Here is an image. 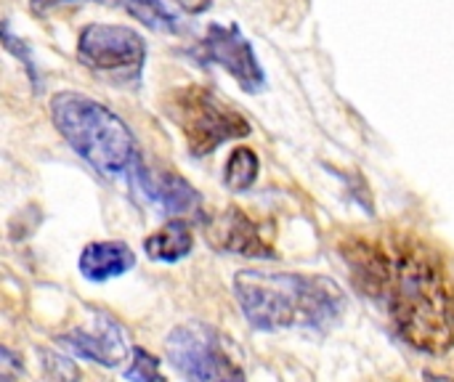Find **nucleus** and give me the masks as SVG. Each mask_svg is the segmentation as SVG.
I'll return each instance as SVG.
<instances>
[{
    "mask_svg": "<svg viewBox=\"0 0 454 382\" xmlns=\"http://www.w3.org/2000/svg\"><path fill=\"white\" fill-rule=\"evenodd\" d=\"M356 258L364 279L386 292L402 338L426 354H447L454 343V295L439 261L423 247H402L394 258L372 247Z\"/></svg>",
    "mask_w": 454,
    "mask_h": 382,
    "instance_id": "1",
    "label": "nucleus"
},
{
    "mask_svg": "<svg viewBox=\"0 0 454 382\" xmlns=\"http://www.w3.org/2000/svg\"><path fill=\"white\" fill-rule=\"evenodd\" d=\"M234 295L258 330H327L343 314V290L327 277L239 271Z\"/></svg>",
    "mask_w": 454,
    "mask_h": 382,
    "instance_id": "2",
    "label": "nucleus"
},
{
    "mask_svg": "<svg viewBox=\"0 0 454 382\" xmlns=\"http://www.w3.org/2000/svg\"><path fill=\"white\" fill-rule=\"evenodd\" d=\"M51 120L74 154L82 157L98 175L117 178L133 170L138 160L133 133L96 98L74 90L56 93L51 98Z\"/></svg>",
    "mask_w": 454,
    "mask_h": 382,
    "instance_id": "3",
    "label": "nucleus"
},
{
    "mask_svg": "<svg viewBox=\"0 0 454 382\" xmlns=\"http://www.w3.org/2000/svg\"><path fill=\"white\" fill-rule=\"evenodd\" d=\"M165 112L184 133L194 157H205L231 138L250 136V122L200 85L176 88L168 96Z\"/></svg>",
    "mask_w": 454,
    "mask_h": 382,
    "instance_id": "4",
    "label": "nucleus"
},
{
    "mask_svg": "<svg viewBox=\"0 0 454 382\" xmlns=\"http://www.w3.org/2000/svg\"><path fill=\"white\" fill-rule=\"evenodd\" d=\"M77 58L114 82H136L146 61L144 37L122 24H88L77 40Z\"/></svg>",
    "mask_w": 454,
    "mask_h": 382,
    "instance_id": "5",
    "label": "nucleus"
},
{
    "mask_svg": "<svg viewBox=\"0 0 454 382\" xmlns=\"http://www.w3.org/2000/svg\"><path fill=\"white\" fill-rule=\"evenodd\" d=\"M168 356L189 382H247L207 324H181L168 335Z\"/></svg>",
    "mask_w": 454,
    "mask_h": 382,
    "instance_id": "6",
    "label": "nucleus"
},
{
    "mask_svg": "<svg viewBox=\"0 0 454 382\" xmlns=\"http://www.w3.org/2000/svg\"><path fill=\"white\" fill-rule=\"evenodd\" d=\"M189 53L202 64H215L229 72L247 93H258L266 85V74L253 51V43L237 24H210L207 35Z\"/></svg>",
    "mask_w": 454,
    "mask_h": 382,
    "instance_id": "7",
    "label": "nucleus"
},
{
    "mask_svg": "<svg viewBox=\"0 0 454 382\" xmlns=\"http://www.w3.org/2000/svg\"><path fill=\"white\" fill-rule=\"evenodd\" d=\"M130 178H133L136 189H141L149 202H154L157 207H162L170 215H186V213L200 210L197 189L173 170L152 173V170H146L141 165V160H136V165L130 170Z\"/></svg>",
    "mask_w": 454,
    "mask_h": 382,
    "instance_id": "8",
    "label": "nucleus"
},
{
    "mask_svg": "<svg viewBox=\"0 0 454 382\" xmlns=\"http://www.w3.org/2000/svg\"><path fill=\"white\" fill-rule=\"evenodd\" d=\"M59 343L67 346L69 351H74L77 356H85L101 367H117L128 356L125 332L109 319H98L96 330H82V327L72 330Z\"/></svg>",
    "mask_w": 454,
    "mask_h": 382,
    "instance_id": "9",
    "label": "nucleus"
},
{
    "mask_svg": "<svg viewBox=\"0 0 454 382\" xmlns=\"http://www.w3.org/2000/svg\"><path fill=\"white\" fill-rule=\"evenodd\" d=\"M215 237L218 247L245 255V258H274L271 247L261 239L255 223L237 207L226 210L223 218L215 223V234H210V239Z\"/></svg>",
    "mask_w": 454,
    "mask_h": 382,
    "instance_id": "10",
    "label": "nucleus"
},
{
    "mask_svg": "<svg viewBox=\"0 0 454 382\" xmlns=\"http://www.w3.org/2000/svg\"><path fill=\"white\" fill-rule=\"evenodd\" d=\"M136 255L125 242H90L80 255V274L90 282H106L128 274Z\"/></svg>",
    "mask_w": 454,
    "mask_h": 382,
    "instance_id": "11",
    "label": "nucleus"
},
{
    "mask_svg": "<svg viewBox=\"0 0 454 382\" xmlns=\"http://www.w3.org/2000/svg\"><path fill=\"white\" fill-rule=\"evenodd\" d=\"M192 247H194V231L184 218L168 221L160 231H154L144 242L146 255L160 263H176V261L186 258L192 253Z\"/></svg>",
    "mask_w": 454,
    "mask_h": 382,
    "instance_id": "12",
    "label": "nucleus"
},
{
    "mask_svg": "<svg viewBox=\"0 0 454 382\" xmlns=\"http://www.w3.org/2000/svg\"><path fill=\"white\" fill-rule=\"evenodd\" d=\"M125 5L130 8V13L136 19H141L146 27H152L157 32L178 35L184 29L181 16L170 0H125Z\"/></svg>",
    "mask_w": 454,
    "mask_h": 382,
    "instance_id": "13",
    "label": "nucleus"
},
{
    "mask_svg": "<svg viewBox=\"0 0 454 382\" xmlns=\"http://www.w3.org/2000/svg\"><path fill=\"white\" fill-rule=\"evenodd\" d=\"M258 154L247 146H237L226 162V186L231 191H247L258 178Z\"/></svg>",
    "mask_w": 454,
    "mask_h": 382,
    "instance_id": "14",
    "label": "nucleus"
},
{
    "mask_svg": "<svg viewBox=\"0 0 454 382\" xmlns=\"http://www.w3.org/2000/svg\"><path fill=\"white\" fill-rule=\"evenodd\" d=\"M125 380L130 382H168L160 375V362L144 348H133L130 367L125 370Z\"/></svg>",
    "mask_w": 454,
    "mask_h": 382,
    "instance_id": "15",
    "label": "nucleus"
},
{
    "mask_svg": "<svg viewBox=\"0 0 454 382\" xmlns=\"http://www.w3.org/2000/svg\"><path fill=\"white\" fill-rule=\"evenodd\" d=\"M43 364H45V370H48V375L53 378L56 382H74L80 378V372H77V367L69 362V359H64V356H56V354H43Z\"/></svg>",
    "mask_w": 454,
    "mask_h": 382,
    "instance_id": "16",
    "label": "nucleus"
},
{
    "mask_svg": "<svg viewBox=\"0 0 454 382\" xmlns=\"http://www.w3.org/2000/svg\"><path fill=\"white\" fill-rule=\"evenodd\" d=\"M61 3H72V0H32V11L35 13H48L51 8H56Z\"/></svg>",
    "mask_w": 454,
    "mask_h": 382,
    "instance_id": "17",
    "label": "nucleus"
},
{
    "mask_svg": "<svg viewBox=\"0 0 454 382\" xmlns=\"http://www.w3.org/2000/svg\"><path fill=\"white\" fill-rule=\"evenodd\" d=\"M423 382H454L452 378H442V375H434V372H426Z\"/></svg>",
    "mask_w": 454,
    "mask_h": 382,
    "instance_id": "18",
    "label": "nucleus"
}]
</instances>
